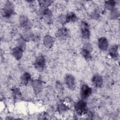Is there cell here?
Returning <instances> with one entry per match:
<instances>
[{"label":"cell","instance_id":"obj_1","mask_svg":"<svg viewBox=\"0 0 120 120\" xmlns=\"http://www.w3.org/2000/svg\"><path fill=\"white\" fill-rule=\"evenodd\" d=\"M75 109L78 115H82L85 114L87 112L86 103L83 99L80 100L75 105Z\"/></svg>","mask_w":120,"mask_h":120},{"label":"cell","instance_id":"obj_2","mask_svg":"<svg viewBox=\"0 0 120 120\" xmlns=\"http://www.w3.org/2000/svg\"><path fill=\"white\" fill-rule=\"evenodd\" d=\"M65 82L69 89L74 90L76 86L75 80L71 75H67L65 78Z\"/></svg>","mask_w":120,"mask_h":120},{"label":"cell","instance_id":"obj_3","mask_svg":"<svg viewBox=\"0 0 120 120\" xmlns=\"http://www.w3.org/2000/svg\"><path fill=\"white\" fill-rule=\"evenodd\" d=\"M81 32L82 37L84 39H88L90 36V31L89 26L86 22H82L81 24Z\"/></svg>","mask_w":120,"mask_h":120},{"label":"cell","instance_id":"obj_4","mask_svg":"<svg viewBox=\"0 0 120 120\" xmlns=\"http://www.w3.org/2000/svg\"><path fill=\"white\" fill-rule=\"evenodd\" d=\"M91 89L87 85L83 84L81 88L80 94L82 99H85L88 98L91 94Z\"/></svg>","mask_w":120,"mask_h":120},{"label":"cell","instance_id":"obj_5","mask_svg":"<svg viewBox=\"0 0 120 120\" xmlns=\"http://www.w3.org/2000/svg\"><path fill=\"white\" fill-rule=\"evenodd\" d=\"M69 36L68 30L65 28H61L60 29L57 33V36L60 40L67 39Z\"/></svg>","mask_w":120,"mask_h":120},{"label":"cell","instance_id":"obj_6","mask_svg":"<svg viewBox=\"0 0 120 120\" xmlns=\"http://www.w3.org/2000/svg\"><path fill=\"white\" fill-rule=\"evenodd\" d=\"M45 65V59L42 56L38 57L35 62V68L39 71H42Z\"/></svg>","mask_w":120,"mask_h":120},{"label":"cell","instance_id":"obj_7","mask_svg":"<svg viewBox=\"0 0 120 120\" xmlns=\"http://www.w3.org/2000/svg\"><path fill=\"white\" fill-rule=\"evenodd\" d=\"M92 82L93 85L97 87H101L103 83V80L102 77L99 75H95L92 78Z\"/></svg>","mask_w":120,"mask_h":120},{"label":"cell","instance_id":"obj_8","mask_svg":"<svg viewBox=\"0 0 120 120\" xmlns=\"http://www.w3.org/2000/svg\"><path fill=\"white\" fill-rule=\"evenodd\" d=\"M98 45L99 48L103 50H106L108 46V43L107 39L105 38H102L99 40Z\"/></svg>","mask_w":120,"mask_h":120},{"label":"cell","instance_id":"obj_9","mask_svg":"<svg viewBox=\"0 0 120 120\" xmlns=\"http://www.w3.org/2000/svg\"><path fill=\"white\" fill-rule=\"evenodd\" d=\"M20 23L21 26L24 28H27L29 27L30 22L27 17L22 15L20 17Z\"/></svg>","mask_w":120,"mask_h":120},{"label":"cell","instance_id":"obj_10","mask_svg":"<svg viewBox=\"0 0 120 120\" xmlns=\"http://www.w3.org/2000/svg\"><path fill=\"white\" fill-rule=\"evenodd\" d=\"M81 53L86 60H91L92 57L90 53V52L86 47L82 49L81 51Z\"/></svg>","mask_w":120,"mask_h":120},{"label":"cell","instance_id":"obj_11","mask_svg":"<svg viewBox=\"0 0 120 120\" xmlns=\"http://www.w3.org/2000/svg\"><path fill=\"white\" fill-rule=\"evenodd\" d=\"M77 20V17L76 15L70 12L68 13L66 15V21L68 22H75Z\"/></svg>","mask_w":120,"mask_h":120},{"label":"cell","instance_id":"obj_12","mask_svg":"<svg viewBox=\"0 0 120 120\" xmlns=\"http://www.w3.org/2000/svg\"><path fill=\"white\" fill-rule=\"evenodd\" d=\"M13 12V10L12 8H11V6L8 4L5 7V8L3 10V15L5 17H9L10 16L12 13Z\"/></svg>","mask_w":120,"mask_h":120},{"label":"cell","instance_id":"obj_13","mask_svg":"<svg viewBox=\"0 0 120 120\" xmlns=\"http://www.w3.org/2000/svg\"><path fill=\"white\" fill-rule=\"evenodd\" d=\"M22 49L21 47H16L13 50V53L14 56L18 59H19L22 56Z\"/></svg>","mask_w":120,"mask_h":120},{"label":"cell","instance_id":"obj_14","mask_svg":"<svg viewBox=\"0 0 120 120\" xmlns=\"http://www.w3.org/2000/svg\"><path fill=\"white\" fill-rule=\"evenodd\" d=\"M31 76L30 74L28 73H25L21 77L22 83L24 85H26L30 80Z\"/></svg>","mask_w":120,"mask_h":120},{"label":"cell","instance_id":"obj_15","mask_svg":"<svg viewBox=\"0 0 120 120\" xmlns=\"http://www.w3.org/2000/svg\"><path fill=\"white\" fill-rule=\"evenodd\" d=\"M118 47L117 45H114L112 46L110 49L109 53L110 55L112 58H116L118 56Z\"/></svg>","mask_w":120,"mask_h":120},{"label":"cell","instance_id":"obj_16","mask_svg":"<svg viewBox=\"0 0 120 120\" xmlns=\"http://www.w3.org/2000/svg\"><path fill=\"white\" fill-rule=\"evenodd\" d=\"M106 8L109 9H112L113 8V7L115 5V1H112V0H111V1H106Z\"/></svg>","mask_w":120,"mask_h":120},{"label":"cell","instance_id":"obj_17","mask_svg":"<svg viewBox=\"0 0 120 120\" xmlns=\"http://www.w3.org/2000/svg\"><path fill=\"white\" fill-rule=\"evenodd\" d=\"M19 90H18L17 89H14V90H13V94L14 95V97L15 98H18L20 97L21 93Z\"/></svg>","mask_w":120,"mask_h":120}]
</instances>
